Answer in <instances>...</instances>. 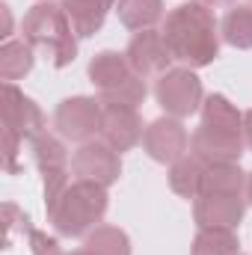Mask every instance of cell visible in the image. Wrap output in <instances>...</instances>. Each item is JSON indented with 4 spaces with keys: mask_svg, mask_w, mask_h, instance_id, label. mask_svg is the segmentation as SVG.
<instances>
[{
    "mask_svg": "<svg viewBox=\"0 0 252 255\" xmlns=\"http://www.w3.org/2000/svg\"><path fill=\"white\" fill-rule=\"evenodd\" d=\"M160 33L172 60L193 71L211 65L220 57V21L214 18V9H208L199 0H187L169 9Z\"/></svg>",
    "mask_w": 252,
    "mask_h": 255,
    "instance_id": "cell-1",
    "label": "cell"
},
{
    "mask_svg": "<svg viewBox=\"0 0 252 255\" xmlns=\"http://www.w3.org/2000/svg\"><path fill=\"white\" fill-rule=\"evenodd\" d=\"M24 42L36 51H45L54 68H68L77 60V36L63 12V3L42 0L27 9L21 21Z\"/></svg>",
    "mask_w": 252,
    "mask_h": 255,
    "instance_id": "cell-2",
    "label": "cell"
},
{
    "mask_svg": "<svg viewBox=\"0 0 252 255\" xmlns=\"http://www.w3.org/2000/svg\"><path fill=\"white\" fill-rule=\"evenodd\" d=\"M107 208H110L107 187L89 181H71L63 196L51 208H45V214L60 238H86L95 226H101Z\"/></svg>",
    "mask_w": 252,
    "mask_h": 255,
    "instance_id": "cell-3",
    "label": "cell"
},
{
    "mask_svg": "<svg viewBox=\"0 0 252 255\" xmlns=\"http://www.w3.org/2000/svg\"><path fill=\"white\" fill-rule=\"evenodd\" d=\"M89 83L98 92L101 104H125V107H139L148 95L145 80L130 68L125 51H98L89 65H86Z\"/></svg>",
    "mask_w": 252,
    "mask_h": 255,
    "instance_id": "cell-4",
    "label": "cell"
},
{
    "mask_svg": "<svg viewBox=\"0 0 252 255\" xmlns=\"http://www.w3.org/2000/svg\"><path fill=\"white\" fill-rule=\"evenodd\" d=\"M45 133V113L42 107L24 95L15 83H3V163L6 172H18V151L24 142H33Z\"/></svg>",
    "mask_w": 252,
    "mask_h": 255,
    "instance_id": "cell-5",
    "label": "cell"
},
{
    "mask_svg": "<svg viewBox=\"0 0 252 255\" xmlns=\"http://www.w3.org/2000/svg\"><path fill=\"white\" fill-rule=\"evenodd\" d=\"M154 101L160 104L166 116H175V119H187L193 113H199L205 104V89H202L199 74L187 65L169 68L166 74L154 80Z\"/></svg>",
    "mask_w": 252,
    "mask_h": 255,
    "instance_id": "cell-6",
    "label": "cell"
},
{
    "mask_svg": "<svg viewBox=\"0 0 252 255\" xmlns=\"http://www.w3.org/2000/svg\"><path fill=\"white\" fill-rule=\"evenodd\" d=\"M33 163L42 172V187H45V208H51L60 196L65 193V187L71 184L68 175V151L60 133H39L33 142Z\"/></svg>",
    "mask_w": 252,
    "mask_h": 255,
    "instance_id": "cell-7",
    "label": "cell"
},
{
    "mask_svg": "<svg viewBox=\"0 0 252 255\" xmlns=\"http://www.w3.org/2000/svg\"><path fill=\"white\" fill-rule=\"evenodd\" d=\"M54 128L63 139H71L77 145L98 139L101 130V101L89 95H71L63 98L54 110Z\"/></svg>",
    "mask_w": 252,
    "mask_h": 255,
    "instance_id": "cell-8",
    "label": "cell"
},
{
    "mask_svg": "<svg viewBox=\"0 0 252 255\" xmlns=\"http://www.w3.org/2000/svg\"><path fill=\"white\" fill-rule=\"evenodd\" d=\"M71 172L74 181H89L110 190L122 175V154L113 151L104 139H89L71 154Z\"/></svg>",
    "mask_w": 252,
    "mask_h": 255,
    "instance_id": "cell-9",
    "label": "cell"
},
{
    "mask_svg": "<svg viewBox=\"0 0 252 255\" xmlns=\"http://www.w3.org/2000/svg\"><path fill=\"white\" fill-rule=\"evenodd\" d=\"M142 148L154 163H163V166H172L175 160H181L184 154H190V133L184 128V119L160 116L148 122L142 133Z\"/></svg>",
    "mask_w": 252,
    "mask_h": 255,
    "instance_id": "cell-10",
    "label": "cell"
},
{
    "mask_svg": "<svg viewBox=\"0 0 252 255\" xmlns=\"http://www.w3.org/2000/svg\"><path fill=\"white\" fill-rule=\"evenodd\" d=\"M125 57H127V63H130V68L142 80H157L160 74H166L172 68V63H175L172 54H169V48H166V39H163V33L157 27L133 33L125 48Z\"/></svg>",
    "mask_w": 252,
    "mask_h": 255,
    "instance_id": "cell-11",
    "label": "cell"
},
{
    "mask_svg": "<svg viewBox=\"0 0 252 255\" xmlns=\"http://www.w3.org/2000/svg\"><path fill=\"white\" fill-rule=\"evenodd\" d=\"M247 196H229V193L202 190L193 199V220L199 229H235L244 223L247 214Z\"/></svg>",
    "mask_w": 252,
    "mask_h": 255,
    "instance_id": "cell-12",
    "label": "cell"
},
{
    "mask_svg": "<svg viewBox=\"0 0 252 255\" xmlns=\"http://www.w3.org/2000/svg\"><path fill=\"white\" fill-rule=\"evenodd\" d=\"M142 116L136 107H125V104H101V130L98 139H104L113 151H130L136 142H142Z\"/></svg>",
    "mask_w": 252,
    "mask_h": 255,
    "instance_id": "cell-13",
    "label": "cell"
},
{
    "mask_svg": "<svg viewBox=\"0 0 252 255\" xmlns=\"http://www.w3.org/2000/svg\"><path fill=\"white\" fill-rule=\"evenodd\" d=\"M190 151L196 157H202L208 166H214V163H241V157L247 151V139H244V133H235V130L199 125L190 136Z\"/></svg>",
    "mask_w": 252,
    "mask_h": 255,
    "instance_id": "cell-14",
    "label": "cell"
},
{
    "mask_svg": "<svg viewBox=\"0 0 252 255\" xmlns=\"http://www.w3.org/2000/svg\"><path fill=\"white\" fill-rule=\"evenodd\" d=\"M60 3H63V12H65V18H68V24H71V30H74L77 39L95 36L104 27L107 12L116 9L107 0H60Z\"/></svg>",
    "mask_w": 252,
    "mask_h": 255,
    "instance_id": "cell-15",
    "label": "cell"
},
{
    "mask_svg": "<svg viewBox=\"0 0 252 255\" xmlns=\"http://www.w3.org/2000/svg\"><path fill=\"white\" fill-rule=\"evenodd\" d=\"M205 172H208V163L190 151V154H184L181 160H175L169 166V172H166L169 190L175 193V196H181V199L193 202L202 193V187H205Z\"/></svg>",
    "mask_w": 252,
    "mask_h": 255,
    "instance_id": "cell-16",
    "label": "cell"
},
{
    "mask_svg": "<svg viewBox=\"0 0 252 255\" xmlns=\"http://www.w3.org/2000/svg\"><path fill=\"white\" fill-rule=\"evenodd\" d=\"M116 15L122 27L139 33V30H154L157 24H163L166 9H163V0H119Z\"/></svg>",
    "mask_w": 252,
    "mask_h": 255,
    "instance_id": "cell-17",
    "label": "cell"
},
{
    "mask_svg": "<svg viewBox=\"0 0 252 255\" xmlns=\"http://www.w3.org/2000/svg\"><path fill=\"white\" fill-rule=\"evenodd\" d=\"M199 116H202V125L205 128H220V130L244 133V113H241V110L232 104V98L223 95V92L205 95V104H202Z\"/></svg>",
    "mask_w": 252,
    "mask_h": 255,
    "instance_id": "cell-18",
    "label": "cell"
},
{
    "mask_svg": "<svg viewBox=\"0 0 252 255\" xmlns=\"http://www.w3.org/2000/svg\"><path fill=\"white\" fill-rule=\"evenodd\" d=\"M36 65V48L27 45L24 39H9L0 48V77L6 83H15L21 77H27Z\"/></svg>",
    "mask_w": 252,
    "mask_h": 255,
    "instance_id": "cell-19",
    "label": "cell"
},
{
    "mask_svg": "<svg viewBox=\"0 0 252 255\" xmlns=\"http://www.w3.org/2000/svg\"><path fill=\"white\" fill-rule=\"evenodd\" d=\"M220 36H223L226 45H232L238 51H250L252 48V6L235 3L220 21Z\"/></svg>",
    "mask_w": 252,
    "mask_h": 255,
    "instance_id": "cell-20",
    "label": "cell"
},
{
    "mask_svg": "<svg viewBox=\"0 0 252 255\" xmlns=\"http://www.w3.org/2000/svg\"><path fill=\"white\" fill-rule=\"evenodd\" d=\"M250 172L241 169V163H214L205 172V187L208 193H229V196H247Z\"/></svg>",
    "mask_w": 252,
    "mask_h": 255,
    "instance_id": "cell-21",
    "label": "cell"
},
{
    "mask_svg": "<svg viewBox=\"0 0 252 255\" xmlns=\"http://www.w3.org/2000/svg\"><path fill=\"white\" fill-rule=\"evenodd\" d=\"M190 255H241V241L235 229H199Z\"/></svg>",
    "mask_w": 252,
    "mask_h": 255,
    "instance_id": "cell-22",
    "label": "cell"
},
{
    "mask_svg": "<svg viewBox=\"0 0 252 255\" xmlns=\"http://www.w3.org/2000/svg\"><path fill=\"white\" fill-rule=\"evenodd\" d=\"M83 250L92 255H130V238L125 229L119 226H95L86 238H83Z\"/></svg>",
    "mask_w": 252,
    "mask_h": 255,
    "instance_id": "cell-23",
    "label": "cell"
},
{
    "mask_svg": "<svg viewBox=\"0 0 252 255\" xmlns=\"http://www.w3.org/2000/svg\"><path fill=\"white\" fill-rule=\"evenodd\" d=\"M27 241H30V255H65L60 241L45 235V232H39V229L27 232Z\"/></svg>",
    "mask_w": 252,
    "mask_h": 255,
    "instance_id": "cell-24",
    "label": "cell"
},
{
    "mask_svg": "<svg viewBox=\"0 0 252 255\" xmlns=\"http://www.w3.org/2000/svg\"><path fill=\"white\" fill-rule=\"evenodd\" d=\"M6 217H9V223H6V232H9V238L15 235V229H18V223H30V217L18 208V205H12V202H6Z\"/></svg>",
    "mask_w": 252,
    "mask_h": 255,
    "instance_id": "cell-25",
    "label": "cell"
},
{
    "mask_svg": "<svg viewBox=\"0 0 252 255\" xmlns=\"http://www.w3.org/2000/svg\"><path fill=\"white\" fill-rule=\"evenodd\" d=\"M0 18H3V27H0V36L9 42V36H12V12H9V6L3 3L0 6Z\"/></svg>",
    "mask_w": 252,
    "mask_h": 255,
    "instance_id": "cell-26",
    "label": "cell"
},
{
    "mask_svg": "<svg viewBox=\"0 0 252 255\" xmlns=\"http://www.w3.org/2000/svg\"><path fill=\"white\" fill-rule=\"evenodd\" d=\"M244 139H247V148L252 151V110L244 113Z\"/></svg>",
    "mask_w": 252,
    "mask_h": 255,
    "instance_id": "cell-27",
    "label": "cell"
},
{
    "mask_svg": "<svg viewBox=\"0 0 252 255\" xmlns=\"http://www.w3.org/2000/svg\"><path fill=\"white\" fill-rule=\"evenodd\" d=\"M199 3H205L208 9H232L238 0H199Z\"/></svg>",
    "mask_w": 252,
    "mask_h": 255,
    "instance_id": "cell-28",
    "label": "cell"
},
{
    "mask_svg": "<svg viewBox=\"0 0 252 255\" xmlns=\"http://www.w3.org/2000/svg\"><path fill=\"white\" fill-rule=\"evenodd\" d=\"M247 202L252 205V172H250V181H247Z\"/></svg>",
    "mask_w": 252,
    "mask_h": 255,
    "instance_id": "cell-29",
    "label": "cell"
},
{
    "mask_svg": "<svg viewBox=\"0 0 252 255\" xmlns=\"http://www.w3.org/2000/svg\"><path fill=\"white\" fill-rule=\"evenodd\" d=\"M65 255H92L89 250H71V253H65Z\"/></svg>",
    "mask_w": 252,
    "mask_h": 255,
    "instance_id": "cell-30",
    "label": "cell"
},
{
    "mask_svg": "<svg viewBox=\"0 0 252 255\" xmlns=\"http://www.w3.org/2000/svg\"><path fill=\"white\" fill-rule=\"evenodd\" d=\"M107 3H113V6H116V3H119V0H107Z\"/></svg>",
    "mask_w": 252,
    "mask_h": 255,
    "instance_id": "cell-31",
    "label": "cell"
},
{
    "mask_svg": "<svg viewBox=\"0 0 252 255\" xmlns=\"http://www.w3.org/2000/svg\"><path fill=\"white\" fill-rule=\"evenodd\" d=\"M39 3H42V0H39Z\"/></svg>",
    "mask_w": 252,
    "mask_h": 255,
    "instance_id": "cell-32",
    "label": "cell"
},
{
    "mask_svg": "<svg viewBox=\"0 0 252 255\" xmlns=\"http://www.w3.org/2000/svg\"><path fill=\"white\" fill-rule=\"evenodd\" d=\"M241 255H244V253H241Z\"/></svg>",
    "mask_w": 252,
    "mask_h": 255,
    "instance_id": "cell-33",
    "label": "cell"
}]
</instances>
